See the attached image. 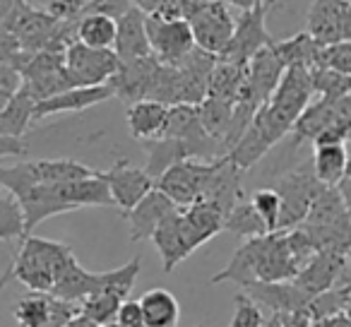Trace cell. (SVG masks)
Instances as JSON below:
<instances>
[{"instance_id": "6da1fadb", "label": "cell", "mask_w": 351, "mask_h": 327, "mask_svg": "<svg viewBox=\"0 0 351 327\" xmlns=\"http://www.w3.org/2000/svg\"><path fill=\"white\" fill-rule=\"evenodd\" d=\"M320 253L306 229L272 231L260 239L243 241L229 265L210 279L212 284L234 282L250 287L255 282H293L303 267Z\"/></svg>"}, {"instance_id": "7a4b0ae2", "label": "cell", "mask_w": 351, "mask_h": 327, "mask_svg": "<svg viewBox=\"0 0 351 327\" xmlns=\"http://www.w3.org/2000/svg\"><path fill=\"white\" fill-rule=\"evenodd\" d=\"M313 97H315V92H313L311 68H303V65L287 68L277 92L269 97V101L260 106L245 135L226 156L234 161L236 167L248 171L279 140L293 132L298 118L306 111L308 104L313 101Z\"/></svg>"}, {"instance_id": "3957f363", "label": "cell", "mask_w": 351, "mask_h": 327, "mask_svg": "<svg viewBox=\"0 0 351 327\" xmlns=\"http://www.w3.org/2000/svg\"><path fill=\"white\" fill-rule=\"evenodd\" d=\"M75 263H77V258L68 243L29 234L20 241L17 255L12 258V265L8 267L0 284L5 287L10 279H17L29 291L53 293L56 284Z\"/></svg>"}, {"instance_id": "277c9868", "label": "cell", "mask_w": 351, "mask_h": 327, "mask_svg": "<svg viewBox=\"0 0 351 327\" xmlns=\"http://www.w3.org/2000/svg\"><path fill=\"white\" fill-rule=\"evenodd\" d=\"M301 229L308 231L317 250L351 253V205L339 188H322Z\"/></svg>"}, {"instance_id": "5b68a950", "label": "cell", "mask_w": 351, "mask_h": 327, "mask_svg": "<svg viewBox=\"0 0 351 327\" xmlns=\"http://www.w3.org/2000/svg\"><path fill=\"white\" fill-rule=\"evenodd\" d=\"M219 164L221 159H186L181 164H176V167H171L166 173H161L156 178V188H161L178 207H191L207 197L212 181H215L217 171H219Z\"/></svg>"}, {"instance_id": "8992f818", "label": "cell", "mask_w": 351, "mask_h": 327, "mask_svg": "<svg viewBox=\"0 0 351 327\" xmlns=\"http://www.w3.org/2000/svg\"><path fill=\"white\" fill-rule=\"evenodd\" d=\"M277 193L282 195V219H279V231L296 229L306 221L308 212H311L313 202L322 193L320 178L313 171V161L303 164V167L293 169V171L284 173L277 181Z\"/></svg>"}, {"instance_id": "52a82bcc", "label": "cell", "mask_w": 351, "mask_h": 327, "mask_svg": "<svg viewBox=\"0 0 351 327\" xmlns=\"http://www.w3.org/2000/svg\"><path fill=\"white\" fill-rule=\"evenodd\" d=\"M193 27L195 44L200 49L221 56L236 32V20L229 12V3L224 0H193V5L183 12Z\"/></svg>"}, {"instance_id": "ba28073f", "label": "cell", "mask_w": 351, "mask_h": 327, "mask_svg": "<svg viewBox=\"0 0 351 327\" xmlns=\"http://www.w3.org/2000/svg\"><path fill=\"white\" fill-rule=\"evenodd\" d=\"M147 34H149L152 53L169 65L181 63L197 46L191 22L178 15H161V12L147 15Z\"/></svg>"}, {"instance_id": "9c48e42d", "label": "cell", "mask_w": 351, "mask_h": 327, "mask_svg": "<svg viewBox=\"0 0 351 327\" xmlns=\"http://www.w3.org/2000/svg\"><path fill=\"white\" fill-rule=\"evenodd\" d=\"M65 65L75 87H97L108 84L116 77L123 60L113 49H94L82 41H75L65 51Z\"/></svg>"}, {"instance_id": "30bf717a", "label": "cell", "mask_w": 351, "mask_h": 327, "mask_svg": "<svg viewBox=\"0 0 351 327\" xmlns=\"http://www.w3.org/2000/svg\"><path fill=\"white\" fill-rule=\"evenodd\" d=\"M274 44H277V41H274ZM274 44L267 46V49H263L248 63L245 87H243V94H241L239 104L248 106L253 113H258L260 106H263L265 101H269V97L277 92L279 82H282L284 73H287V65H284V60L279 58Z\"/></svg>"}, {"instance_id": "8fae6325", "label": "cell", "mask_w": 351, "mask_h": 327, "mask_svg": "<svg viewBox=\"0 0 351 327\" xmlns=\"http://www.w3.org/2000/svg\"><path fill=\"white\" fill-rule=\"evenodd\" d=\"M80 313V303L63 301L46 291H29L12 308V315L20 327H68Z\"/></svg>"}, {"instance_id": "7c38bea8", "label": "cell", "mask_w": 351, "mask_h": 327, "mask_svg": "<svg viewBox=\"0 0 351 327\" xmlns=\"http://www.w3.org/2000/svg\"><path fill=\"white\" fill-rule=\"evenodd\" d=\"M267 10H269L267 5H260V8H253V10L241 12V17L236 20L234 36H231L229 46H226L219 58L231 60V63L248 65L260 51L272 46L274 39L267 32V25H265Z\"/></svg>"}, {"instance_id": "4fadbf2b", "label": "cell", "mask_w": 351, "mask_h": 327, "mask_svg": "<svg viewBox=\"0 0 351 327\" xmlns=\"http://www.w3.org/2000/svg\"><path fill=\"white\" fill-rule=\"evenodd\" d=\"M104 178L108 183L113 202L123 215H128L156 188V178L147 169H137L128 159H118L108 171H104Z\"/></svg>"}, {"instance_id": "5bb4252c", "label": "cell", "mask_w": 351, "mask_h": 327, "mask_svg": "<svg viewBox=\"0 0 351 327\" xmlns=\"http://www.w3.org/2000/svg\"><path fill=\"white\" fill-rule=\"evenodd\" d=\"M351 265V258L344 253H330V250H320L306 267L298 272V277L293 282L311 296L325 293L330 289L339 287V284L349 282L351 277H346V267Z\"/></svg>"}, {"instance_id": "9a60e30c", "label": "cell", "mask_w": 351, "mask_h": 327, "mask_svg": "<svg viewBox=\"0 0 351 327\" xmlns=\"http://www.w3.org/2000/svg\"><path fill=\"white\" fill-rule=\"evenodd\" d=\"M159 65H161V60L156 58V56L123 63L118 75L108 82L113 87V92H116V99L125 101L128 106L149 99L152 89H154L156 73H159Z\"/></svg>"}, {"instance_id": "2e32d148", "label": "cell", "mask_w": 351, "mask_h": 327, "mask_svg": "<svg viewBox=\"0 0 351 327\" xmlns=\"http://www.w3.org/2000/svg\"><path fill=\"white\" fill-rule=\"evenodd\" d=\"M178 210H181V207L176 205L161 188H154L145 200L137 202L125 215L128 224H130V241L132 243H140V241H147V239L152 241L156 229Z\"/></svg>"}, {"instance_id": "e0dca14e", "label": "cell", "mask_w": 351, "mask_h": 327, "mask_svg": "<svg viewBox=\"0 0 351 327\" xmlns=\"http://www.w3.org/2000/svg\"><path fill=\"white\" fill-rule=\"evenodd\" d=\"M245 291L263 308H269L272 315L284 313H308L313 296L306 293L296 282H255Z\"/></svg>"}, {"instance_id": "ac0fdd59", "label": "cell", "mask_w": 351, "mask_h": 327, "mask_svg": "<svg viewBox=\"0 0 351 327\" xmlns=\"http://www.w3.org/2000/svg\"><path fill=\"white\" fill-rule=\"evenodd\" d=\"M116 97L111 84H97V87H73L65 89V92L56 94L51 99L36 104V121H46L51 116H58V113H80L87 111V108L104 104L108 99Z\"/></svg>"}, {"instance_id": "d6986e66", "label": "cell", "mask_w": 351, "mask_h": 327, "mask_svg": "<svg viewBox=\"0 0 351 327\" xmlns=\"http://www.w3.org/2000/svg\"><path fill=\"white\" fill-rule=\"evenodd\" d=\"M349 8V0H313L308 8L306 32L322 46L337 44V41H341Z\"/></svg>"}, {"instance_id": "ffe728a7", "label": "cell", "mask_w": 351, "mask_h": 327, "mask_svg": "<svg viewBox=\"0 0 351 327\" xmlns=\"http://www.w3.org/2000/svg\"><path fill=\"white\" fill-rule=\"evenodd\" d=\"M226 215L212 202L202 200L191 207H181V226L193 250L205 245L210 239L224 231Z\"/></svg>"}, {"instance_id": "44dd1931", "label": "cell", "mask_w": 351, "mask_h": 327, "mask_svg": "<svg viewBox=\"0 0 351 327\" xmlns=\"http://www.w3.org/2000/svg\"><path fill=\"white\" fill-rule=\"evenodd\" d=\"M113 51H116L123 63L154 56L152 53L149 34H147V15L137 5L118 20V39Z\"/></svg>"}, {"instance_id": "7402d4cb", "label": "cell", "mask_w": 351, "mask_h": 327, "mask_svg": "<svg viewBox=\"0 0 351 327\" xmlns=\"http://www.w3.org/2000/svg\"><path fill=\"white\" fill-rule=\"evenodd\" d=\"M169 113L171 106L161 101H152V99H145V101H137L128 106V130L135 140H140L142 145L152 140H159V137L166 135V125H169Z\"/></svg>"}, {"instance_id": "603a6c76", "label": "cell", "mask_w": 351, "mask_h": 327, "mask_svg": "<svg viewBox=\"0 0 351 327\" xmlns=\"http://www.w3.org/2000/svg\"><path fill=\"white\" fill-rule=\"evenodd\" d=\"M152 243H154L156 253H159L164 272H173V269L193 253L191 243H188L186 234H183V226H181V210L173 212V215L156 229V234L152 236Z\"/></svg>"}, {"instance_id": "cb8c5ba5", "label": "cell", "mask_w": 351, "mask_h": 327, "mask_svg": "<svg viewBox=\"0 0 351 327\" xmlns=\"http://www.w3.org/2000/svg\"><path fill=\"white\" fill-rule=\"evenodd\" d=\"M351 154L346 152L344 142H327L313 147V171L320 178L322 186L339 188L349 171Z\"/></svg>"}, {"instance_id": "d4e9b609", "label": "cell", "mask_w": 351, "mask_h": 327, "mask_svg": "<svg viewBox=\"0 0 351 327\" xmlns=\"http://www.w3.org/2000/svg\"><path fill=\"white\" fill-rule=\"evenodd\" d=\"M36 104L39 99L22 87L8 104L0 106V135H15L25 137V132L36 121Z\"/></svg>"}, {"instance_id": "484cf974", "label": "cell", "mask_w": 351, "mask_h": 327, "mask_svg": "<svg viewBox=\"0 0 351 327\" xmlns=\"http://www.w3.org/2000/svg\"><path fill=\"white\" fill-rule=\"evenodd\" d=\"M140 303L147 327H178L181 322V303L169 289H149L142 293Z\"/></svg>"}, {"instance_id": "4316f807", "label": "cell", "mask_w": 351, "mask_h": 327, "mask_svg": "<svg viewBox=\"0 0 351 327\" xmlns=\"http://www.w3.org/2000/svg\"><path fill=\"white\" fill-rule=\"evenodd\" d=\"M147 149V171L154 178H159L161 173H166L171 167L181 164L186 159H193L191 149L183 140L178 137H159V140L145 142Z\"/></svg>"}, {"instance_id": "83f0119b", "label": "cell", "mask_w": 351, "mask_h": 327, "mask_svg": "<svg viewBox=\"0 0 351 327\" xmlns=\"http://www.w3.org/2000/svg\"><path fill=\"white\" fill-rule=\"evenodd\" d=\"M245 75H248V65L219 58V63H217L215 73L210 77V94L207 97H217V99H224V101L239 104L245 87Z\"/></svg>"}, {"instance_id": "f1b7e54d", "label": "cell", "mask_w": 351, "mask_h": 327, "mask_svg": "<svg viewBox=\"0 0 351 327\" xmlns=\"http://www.w3.org/2000/svg\"><path fill=\"white\" fill-rule=\"evenodd\" d=\"M118 20L104 12H87L77 22V41L94 49H116Z\"/></svg>"}, {"instance_id": "f546056e", "label": "cell", "mask_w": 351, "mask_h": 327, "mask_svg": "<svg viewBox=\"0 0 351 327\" xmlns=\"http://www.w3.org/2000/svg\"><path fill=\"white\" fill-rule=\"evenodd\" d=\"M224 231L243 241L272 234L269 224L260 217V212L255 210L250 200H241L239 205L229 212V217H226V221H224Z\"/></svg>"}, {"instance_id": "4dcf8cb0", "label": "cell", "mask_w": 351, "mask_h": 327, "mask_svg": "<svg viewBox=\"0 0 351 327\" xmlns=\"http://www.w3.org/2000/svg\"><path fill=\"white\" fill-rule=\"evenodd\" d=\"M279 58L284 60L287 68L293 65H303V68H315L320 63V53H322V44L313 39L308 32H298L291 39H284L274 44Z\"/></svg>"}, {"instance_id": "1f68e13d", "label": "cell", "mask_w": 351, "mask_h": 327, "mask_svg": "<svg viewBox=\"0 0 351 327\" xmlns=\"http://www.w3.org/2000/svg\"><path fill=\"white\" fill-rule=\"evenodd\" d=\"M25 236H29L25 207H22V202L17 200L15 193L3 188V195H0V239L3 241L20 239L22 241Z\"/></svg>"}, {"instance_id": "d6a6232c", "label": "cell", "mask_w": 351, "mask_h": 327, "mask_svg": "<svg viewBox=\"0 0 351 327\" xmlns=\"http://www.w3.org/2000/svg\"><path fill=\"white\" fill-rule=\"evenodd\" d=\"M311 80H313V92L320 99H344L351 94V77L339 70L325 68V65H315L311 68Z\"/></svg>"}, {"instance_id": "836d02e7", "label": "cell", "mask_w": 351, "mask_h": 327, "mask_svg": "<svg viewBox=\"0 0 351 327\" xmlns=\"http://www.w3.org/2000/svg\"><path fill=\"white\" fill-rule=\"evenodd\" d=\"M123 301H128V298H121V296H116V293H108V291H97L80 303V311H82L89 320H94L97 325L104 327V325L116 322Z\"/></svg>"}, {"instance_id": "e575fe53", "label": "cell", "mask_w": 351, "mask_h": 327, "mask_svg": "<svg viewBox=\"0 0 351 327\" xmlns=\"http://www.w3.org/2000/svg\"><path fill=\"white\" fill-rule=\"evenodd\" d=\"M351 140V94L344 99L332 101V121L325 135L315 145H327V142H349ZM313 145V147H315Z\"/></svg>"}, {"instance_id": "d590c367", "label": "cell", "mask_w": 351, "mask_h": 327, "mask_svg": "<svg viewBox=\"0 0 351 327\" xmlns=\"http://www.w3.org/2000/svg\"><path fill=\"white\" fill-rule=\"evenodd\" d=\"M265 325H267V320H265L263 306L248 291L236 293L234 317H231L229 327H265Z\"/></svg>"}, {"instance_id": "8d00e7d4", "label": "cell", "mask_w": 351, "mask_h": 327, "mask_svg": "<svg viewBox=\"0 0 351 327\" xmlns=\"http://www.w3.org/2000/svg\"><path fill=\"white\" fill-rule=\"evenodd\" d=\"M253 207L260 212L265 221L269 224L272 231H279V219H282V195L277 193V188H258V191L250 195Z\"/></svg>"}, {"instance_id": "74e56055", "label": "cell", "mask_w": 351, "mask_h": 327, "mask_svg": "<svg viewBox=\"0 0 351 327\" xmlns=\"http://www.w3.org/2000/svg\"><path fill=\"white\" fill-rule=\"evenodd\" d=\"M317 65L339 70V73H344L351 77V41H337V44L322 46L320 63Z\"/></svg>"}, {"instance_id": "f35d334b", "label": "cell", "mask_w": 351, "mask_h": 327, "mask_svg": "<svg viewBox=\"0 0 351 327\" xmlns=\"http://www.w3.org/2000/svg\"><path fill=\"white\" fill-rule=\"evenodd\" d=\"M25 87V75L8 60H0V106L8 104Z\"/></svg>"}, {"instance_id": "ab89813d", "label": "cell", "mask_w": 351, "mask_h": 327, "mask_svg": "<svg viewBox=\"0 0 351 327\" xmlns=\"http://www.w3.org/2000/svg\"><path fill=\"white\" fill-rule=\"evenodd\" d=\"M44 5L58 20H80V17L87 15V8L92 5V0H44Z\"/></svg>"}, {"instance_id": "60d3db41", "label": "cell", "mask_w": 351, "mask_h": 327, "mask_svg": "<svg viewBox=\"0 0 351 327\" xmlns=\"http://www.w3.org/2000/svg\"><path fill=\"white\" fill-rule=\"evenodd\" d=\"M116 322L121 327H147L145 311H142L140 298H137V301H135V298H128V301H123Z\"/></svg>"}, {"instance_id": "b9f144b4", "label": "cell", "mask_w": 351, "mask_h": 327, "mask_svg": "<svg viewBox=\"0 0 351 327\" xmlns=\"http://www.w3.org/2000/svg\"><path fill=\"white\" fill-rule=\"evenodd\" d=\"M27 145L22 137L15 135H0V159H27Z\"/></svg>"}, {"instance_id": "7bdbcfd3", "label": "cell", "mask_w": 351, "mask_h": 327, "mask_svg": "<svg viewBox=\"0 0 351 327\" xmlns=\"http://www.w3.org/2000/svg\"><path fill=\"white\" fill-rule=\"evenodd\" d=\"M282 327H317L315 320H313L308 313H284V315H277Z\"/></svg>"}, {"instance_id": "ee69618b", "label": "cell", "mask_w": 351, "mask_h": 327, "mask_svg": "<svg viewBox=\"0 0 351 327\" xmlns=\"http://www.w3.org/2000/svg\"><path fill=\"white\" fill-rule=\"evenodd\" d=\"M317 327H351V317L346 313H339V315H330L322 317V320H315Z\"/></svg>"}, {"instance_id": "f6af8a7d", "label": "cell", "mask_w": 351, "mask_h": 327, "mask_svg": "<svg viewBox=\"0 0 351 327\" xmlns=\"http://www.w3.org/2000/svg\"><path fill=\"white\" fill-rule=\"evenodd\" d=\"M224 3H229V5H234V8H239L241 12L253 10V8L265 5V0H224Z\"/></svg>"}, {"instance_id": "bcb514c9", "label": "cell", "mask_w": 351, "mask_h": 327, "mask_svg": "<svg viewBox=\"0 0 351 327\" xmlns=\"http://www.w3.org/2000/svg\"><path fill=\"white\" fill-rule=\"evenodd\" d=\"M68 327H101V325H97V322H94V320H89V317L84 315L82 311H80L77 315H75L73 320L68 322Z\"/></svg>"}, {"instance_id": "7dc6e473", "label": "cell", "mask_w": 351, "mask_h": 327, "mask_svg": "<svg viewBox=\"0 0 351 327\" xmlns=\"http://www.w3.org/2000/svg\"><path fill=\"white\" fill-rule=\"evenodd\" d=\"M339 191H341V195L346 197V202L351 205V161H349V171H346V178L341 181Z\"/></svg>"}, {"instance_id": "c3c4849f", "label": "cell", "mask_w": 351, "mask_h": 327, "mask_svg": "<svg viewBox=\"0 0 351 327\" xmlns=\"http://www.w3.org/2000/svg\"><path fill=\"white\" fill-rule=\"evenodd\" d=\"M277 3H279V0H265V5H267V8H272V5H277Z\"/></svg>"}, {"instance_id": "681fc988", "label": "cell", "mask_w": 351, "mask_h": 327, "mask_svg": "<svg viewBox=\"0 0 351 327\" xmlns=\"http://www.w3.org/2000/svg\"><path fill=\"white\" fill-rule=\"evenodd\" d=\"M104 327H121V325H118V322H111V325H104Z\"/></svg>"}, {"instance_id": "f907efd6", "label": "cell", "mask_w": 351, "mask_h": 327, "mask_svg": "<svg viewBox=\"0 0 351 327\" xmlns=\"http://www.w3.org/2000/svg\"><path fill=\"white\" fill-rule=\"evenodd\" d=\"M346 315H349V317H351V306H349V311H346Z\"/></svg>"}, {"instance_id": "816d5d0a", "label": "cell", "mask_w": 351, "mask_h": 327, "mask_svg": "<svg viewBox=\"0 0 351 327\" xmlns=\"http://www.w3.org/2000/svg\"><path fill=\"white\" fill-rule=\"evenodd\" d=\"M349 258H351V253H349Z\"/></svg>"}, {"instance_id": "f5cc1de1", "label": "cell", "mask_w": 351, "mask_h": 327, "mask_svg": "<svg viewBox=\"0 0 351 327\" xmlns=\"http://www.w3.org/2000/svg\"><path fill=\"white\" fill-rule=\"evenodd\" d=\"M349 3H351V0H349Z\"/></svg>"}]
</instances>
